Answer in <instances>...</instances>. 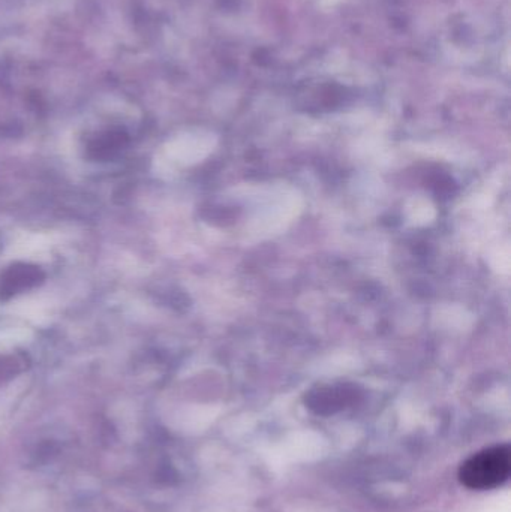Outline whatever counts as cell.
I'll list each match as a JSON object with an SVG mask.
<instances>
[{
  "instance_id": "cell-2",
  "label": "cell",
  "mask_w": 511,
  "mask_h": 512,
  "mask_svg": "<svg viewBox=\"0 0 511 512\" xmlns=\"http://www.w3.org/2000/svg\"><path fill=\"white\" fill-rule=\"evenodd\" d=\"M41 279V271L29 265L12 267L0 280V298H9L18 294L21 289L36 285Z\"/></svg>"
},
{
  "instance_id": "cell-1",
  "label": "cell",
  "mask_w": 511,
  "mask_h": 512,
  "mask_svg": "<svg viewBox=\"0 0 511 512\" xmlns=\"http://www.w3.org/2000/svg\"><path fill=\"white\" fill-rule=\"evenodd\" d=\"M511 448L509 444L494 445L465 460L459 468V481L470 490H494L509 481Z\"/></svg>"
}]
</instances>
